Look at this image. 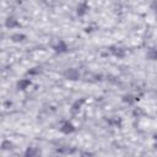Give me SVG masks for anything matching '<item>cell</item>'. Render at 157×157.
<instances>
[{"label": "cell", "mask_w": 157, "mask_h": 157, "mask_svg": "<svg viewBox=\"0 0 157 157\" xmlns=\"http://www.w3.org/2000/svg\"><path fill=\"white\" fill-rule=\"evenodd\" d=\"M60 130L64 132V134H71V132L75 130V126H74L70 122H66V123H64V124L61 125Z\"/></svg>", "instance_id": "1"}, {"label": "cell", "mask_w": 157, "mask_h": 157, "mask_svg": "<svg viewBox=\"0 0 157 157\" xmlns=\"http://www.w3.org/2000/svg\"><path fill=\"white\" fill-rule=\"evenodd\" d=\"M16 25H17V22L15 21V18H12V17L10 18V17H9V18L6 20V27H9V28H10V27L16 26Z\"/></svg>", "instance_id": "4"}, {"label": "cell", "mask_w": 157, "mask_h": 157, "mask_svg": "<svg viewBox=\"0 0 157 157\" xmlns=\"http://www.w3.org/2000/svg\"><path fill=\"white\" fill-rule=\"evenodd\" d=\"M28 85H29V81H27V80H21V81L17 82V87L20 88V90H25Z\"/></svg>", "instance_id": "2"}, {"label": "cell", "mask_w": 157, "mask_h": 157, "mask_svg": "<svg viewBox=\"0 0 157 157\" xmlns=\"http://www.w3.org/2000/svg\"><path fill=\"white\" fill-rule=\"evenodd\" d=\"M68 77L70 78V80H76L78 77V72L75 71V70H71L70 72H68Z\"/></svg>", "instance_id": "3"}]
</instances>
